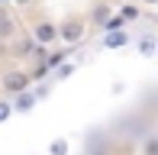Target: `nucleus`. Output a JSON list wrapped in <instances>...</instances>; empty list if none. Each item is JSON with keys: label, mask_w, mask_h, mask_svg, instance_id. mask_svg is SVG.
I'll return each mask as SVG.
<instances>
[{"label": "nucleus", "mask_w": 158, "mask_h": 155, "mask_svg": "<svg viewBox=\"0 0 158 155\" xmlns=\"http://www.w3.org/2000/svg\"><path fill=\"white\" fill-rule=\"evenodd\" d=\"M135 48H139V55H145V58H152V55H155V36H142Z\"/></svg>", "instance_id": "obj_11"}, {"label": "nucleus", "mask_w": 158, "mask_h": 155, "mask_svg": "<svg viewBox=\"0 0 158 155\" xmlns=\"http://www.w3.org/2000/svg\"><path fill=\"white\" fill-rule=\"evenodd\" d=\"M68 152H71V145H68V139H64V136H58V139L48 142V155H68Z\"/></svg>", "instance_id": "obj_10"}, {"label": "nucleus", "mask_w": 158, "mask_h": 155, "mask_svg": "<svg viewBox=\"0 0 158 155\" xmlns=\"http://www.w3.org/2000/svg\"><path fill=\"white\" fill-rule=\"evenodd\" d=\"M142 6H158V0H139Z\"/></svg>", "instance_id": "obj_16"}, {"label": "nucleus", "mask_w": 158, "mask_h": 155, "mask_svg": "<svg viewBox=\"0 0 158 155\" xmlns=\"http://www.w3.org/2000/svg\"><path fill=\"white\" fill-rule=\"evenodd\" d=\"M113 16V6H110V0H97L94 6H90V26L94 29L103 32V26H106V19Z\"/></svg>", "instance_id": "obj_4"}, {"label": "nucleus", "mask_w": 158, "mask_h": 155, "mask_svg": "<svg viewBox=\"0 0 158 155\" xmlns=\"http://www.w3.org/2000/svg\"><path fill=\"white\" fill-rule=\"evenodd\" d=\"M29 39L35 42V45H42V48L55 45V42H58V23H55V19H48V16L35 19V23L29 26Z\"/></svg>", "instance_id": "obj_1"}, {"label": "nucleus", "mask_w": 158, "mask_h": 155, "mask_svg": "<svg viewBox=\"0 0 158 155\" xmlns=\"http://www.w3.org/2000/svg\"><path fill=\"white\" fill-rule=\"evenodd\" d=\"M3 3H6V0H0V6H3Z\"/></svg>", "instance_id": "obj_18"}, {"label": "nucleus", "mask_w": 158, "mask_h": 155, "mask_svg": "<svg viewBox=\"0 0 158 155\" xmlns=\"http://www.w3.org/2000/svg\"><path fill=\"white\" fill-rule=\"evenodd\" d=\"M90 155H106V152H103V149H94V152H90Z\"/></svg>", "instance_id": "obj_17"}, {"label": "nucleus", "mask_w": 158, "mask_h": 155, "mask_svg": "<svg viewBox=\"0 0 158 155\" xmlns=\"http://www.w3.org/2000/svg\"><path fill=\"white\" fill-rule=\"evenodd\" d=\"M74 61H61V65H55L52 68V78H55V81H64V78H71V74H74Z\"/></svg>", "instance_id": "obj_8"}, {"label": "nucleus", "mask_w": 158, "mask_h": 155, "mask_svg": "<svg viewBox=\"0 0 158 155\" xmlns=\"http://www.w3.org/2000/svg\"><path fill=\"white\" fill-rule=\"evenodd\" d=\"M0 87H3L6 97L19 94V90H29L32 87V74L23 71V68H10V71H3V78H0Z\"/></svg>", "instance_id": "obj_3"}, {"label": "nucleus", "mask_w": 158, "mask_h": 155, "mask_svg": "<svg viewBox=\"0 0 158 155\" xmlns=\"http://www.w3.org/2000/svg\"><path fill=\"white\" fill-rule=\"evenodd\" d=\"M100 42H103V48H110V52H113V48H126L132 39H129L126 29H110V32H103V36H100Z\"/></svg>", "instance_id": "obj_6"}, {"label": "nucleus", "mask_w": 158, "mask_h": 155, "mask_svg": "<svg viewBox=\"0 0 158 155\" xmlns=\"http://www.w3.org/2000/svg\"><path fill=\"white\" fill-rule=\"evenodd\" d=\"M32 94H35V97H45V94H48V84H39V87H35Z\"/></svg>", "instance_id": "obj_14"}, {"label": "nucleus", "mask_w": 158, "mask_h": 155, "mask_svg": "<svg viewBox=\"0 0 158 155\" xmlns=\"http://www.w3.org/2000/svg\"><path fill=\"white\" fill-rule=\"evenodd\" d=\"M142 16V10H139V3H126L123 10H119V19L123 23H135V19Z\"/></svg>", "instance_id": "obj_9"}, {"label": "nucleus", "mask_w": 158, "mask_h": 155, "mask_svg": "<svg viewBox=\"0 0 158 155\" xmlns=\"http://www.w3.org/2000/svg\"><path fill=\"white\" fill-rule=\"evenodd\" d=\"M142 155H158V136H148L142 142Z\"/></svg>", "instance_id": "obj_13"}, {"label": "nucleus", "mask_w": 158, "mask_h": 155, "mask_svg": "<svg viewBox=\"0 0 158 155\" xmlns=\"http://www.w3.org/2000/svg\"><path fill=\"white\" fill-rule=\"evenodd\" d=\"M35 100H39V97H35L32 90H19V94H13V97H10V103H13V113H32Z\"/></svg>", "instance_id": "obj_5"}, {"label": "nucleus", "mask_w": 158, "mask_h": 155, "mask_svg": "<svg viewBox=\"0 0 158 155\" xmlns=\"http://www.w3.org/2000/svg\"><path fill=\"white\" fill-rule=\"evenodd\" d=\"M84 36H87V23L81 16H64L58 23V42H64V45H77Z\"/></svg>", "instance_id": "obj_2"}, {"label": "nucleus", "mask_w": 158, "mask_h": 155, "mask_svg": "<svg viewBox=\"0 0 158 155\" xmlns=\"http://www.w3.org/2000/svg\"><path fill=\"white\" fill-rule=\"evenodd\" d=\"M0 36H3V39H13V36H16V19H13L6 10H0Z\"/></svg>", "instance_id": "obj_7"}, {"label": "nucleus", "mask_w": 158, "mask_h": 155, "mask_svg": "<svg viewBox=\"0 0 158 155\" xmlns=\"http://www.w3.org/2000/svg\"><path fill=\"white\" fill-rule=\"evenodd\" d=\"M13 3H16V6H32L35 0H13Z\"/></svg>", "instance_id": "obj_15"}, {"label": "nucleus", "mask_w": 158, "mask_h": 155, "mask_svg": "<svg viewBox=\"0 0 158 155\" xmlns=\"http://www.w3.org/2000/svg\"><path fill=\"white\" fill-rule=\"evenodd\" d=\"M10 116H13V103H10V97H0V123H6Z\"/></svg>", "instance_id": "obj_12"}]
</instances>
